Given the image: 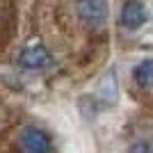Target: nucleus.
Instances as JSON below:
<instances>
[{"label":"nucleus","mask_w":153,"mask_h":153,"mask_svg":"<svg viewBox=\"0 0 153 153\" xmlns=\"http://www.w3.org/2000/svg\"><path fill=\"white\" fill-rule=\"evenodd\" d=\"M80 19L91 27H101L108 21V0H78Z\"/></svg>","instance_id":"nucleus-2"},{"label":"nucleus","mask_w":153,"mask_h":153,"mask_svg":"<svg viewBox=\"0 0 153 153\" xmlns=\"http://www.w3.org/2000/svg\"><path fill=\"white\" fill-rule=\"evenodd\" d=\"M19 64L23 69H32V71L46 69L51 64V53L46 51L44 46H30V48H25V51L21 53Z\"/></svg>","instance_id":"nucleus-4"},{"label":"nucleus","mask_w":153,"mask_h":153,"mask_svg":"<svg viewBox=\"0 0 153 153\" xmlns=\"http://www.w3.org/2000/svg\"><path fill=\"white\" fill-rule=\"evenodd\" d=\"M149 21V12L140 0H128L121 9V25L128 30H137Z\"/></svg>","instance_id":"nucleus-3"},{"label":"nucleus","mask_w":153,"mask_h":153,"mask_svg":"<svg viewBox=\"0 0 153 153\" xmlns=\"http://www.w3.org/2000/svg\"><path fill=\"white\" fill-rule=\"evenodd\" d=\"M133 153H146V146H144V144H137V146L133 149Z\"/></svg>","instance_id":"nucleus-6"},{"label":"nucleus","mask_w":153,"mask_h":153,"mask_svg":"<svg viewBox=\"0 0 153 153\" xmlns=\"http://www.w3.org/2000/svg\"><path fill=\"white\" fill-rule=\"evenodd\" d=\"M133 76H135V82L140 85V87H144V89H153V59H144V62H140L137 66H135Z\"/></svg>","instance_id":"nucleus-5"},{"label":"nucleus","mask_w":153,"mask_h":153,"mask_svg":"<svg viewBox=\"0 0 153 153\" xmlns=\"http://www.w3.org/2000/svg\"><path fill=\"white\" fill-rule=\"evenodd\" d=\"M21 146L25 153H53V140L46 130L30 126L21 133Z\"/></svg>","instance_id":"nucleus-1"}]
</instances>
